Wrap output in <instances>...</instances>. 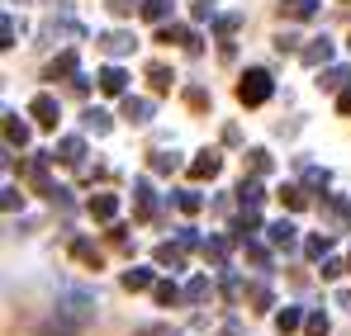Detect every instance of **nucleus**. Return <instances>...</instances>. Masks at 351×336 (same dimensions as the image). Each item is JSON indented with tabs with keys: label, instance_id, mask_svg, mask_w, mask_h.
I'll return each instance as SVG.
<instances>
[{
	"label": "nucleus",
	"instance_id": "32",
	"mask_svg": "<svg viewBox=\"0 0 351 336\" xmlns=\"http://www.w3.org/2000/svg\"><path fill=\"white\" fill-rule=\"evenodd\" d=\"M152 294H157V303H162V308H171V303H180V298H185V289H176L171 280H162Z\"/></svg>",
	"mask_w": 351,
	"mask_h": 336
},
{
	"label": "nucleus",
	"instance_id": "41",
	"mask_svg": "<svg viewBox=\"0 0 351 336\" xmlns=\"http://www.w3.org/2000/svg\"><path fill=\"white\" fill-rule=\"evenodd\" d=\"M0 204H5V214H14V209H24V194H19L14 185H5V199H0Z\"/></svg>",
	"mask_w": 351,
	"mask_h": 336
},
{
	"label": "nucleus",
	"instance_id": "46",
	"mask_svg": "<svg viewBox=\"0 0 351 336\" xmlns=\"http://www.w3.org/2000/svg\"><path fill=\"white\" fill-rule=\"evenodd\" d=\"M342 270H347V266H342V261H337V256H328V261H323V280H337V275H342Z\"/></svg>",
	"mask_w": 351,
	"mask_h": 336
},
{
	"label": "nucleus",
	"instance_id": "27",
	"mask_svg": "<svg viewBox=\"0 0 351 336\" xmlns=\"http://www.w3.org/2000/svg\"><path fill=\"white\" fill-rule=\"evenodd\" d=\"M58 76H76V53H62L48 62V81H58Z\"/></svg>",
	"mask_w": 351,
	"mask_h": 336
},
{
	"label": "nucleus",
	"instance_id": "43",
	"mask_svg": "<svg viewBox=\"0 0 351 336\" xmlns=\"http://www.w3.org/2000/svg\"><path fill=\"white\" fill-rule=\"evenodd\" d=\"M133 336H180L176 327H167V322H152V327H138Z\"/></svg>",
	"mask_w": 351,
	"mask_h": 336
},
{
	"label": "nucleus",
	"instance_id": "51",
	"mask_svg": "<svg viewBox=\"0 0 351 336\" xmlns=\"http://www.w3.org/2000/svg\"><path fill=\"white\" fill-rule=\"evenodd\" d=\"M276 53H299V48H294V38H290V34H280V38H276Z\"/></svg>",
	"mask_w": 351,
	"mask_h": 336
},
{
	"label": "nucleus",
	"instance_id": "14",
	"mask_svg": "<svg viewBox=\"0 0 351 336\" xmlns=\"http://www.w3.org/2000/svg\"><path fill=\"white\" fill-rule=\"evenodd\" d=\"M123 118H128V123H147V118H152V100L123 95Z\"/></svg>",
	"mask_w": 351,
	"mask_h": 336
},
{
	"label": "nucleus",
	"instance_id": "5",
	"mask_svg": "<svg viewBox=\"0 0 351 336\" xmlns=\"http://www.w3.org/2000/svg\"><path fill=\"white\" fill-rule=\"evenodd\" d=\"M323 214H328V223L337 227V232H347V227H351V199L328 194V199H323Z\"/></svg>",
	"mask_w": 351,
	"mask_h": 336
},
{
	"label": "nucleus",
	"instance_id": "50",
	"mask_svg": "<svg viewBox=\"0 0 351 336\" xmlns=\"http://www.w3.org/2000/svg\"><path fill=\"white\" fill-rule=\"evenodd\" d=\"M0 34H5V48H14V19L5 14V24H0Z\"/></svg>",
	"mask_w": 351,
	"mask_h": 336
},
{
	"label": "nucleus",
	"instance_id": "22",
	"mask_svg": "<svg viewBox=\"0 0 351 336\" xmlns=\"http://www.w3.org/2000/svg\"><path fill=\"white\" fill-rule=\"evenodd\" d=\"M328 246H332V232H313V237H304V256H308V261H323Z\"/></svg>",
	"mask_w": 351,
	"mask_h": 336
},
{
	"label": "nucleus",
	"instance_id": "1",
	"mask_svg": "<svg viewBox=\"0 0 351 336\" xmlns=\"http://www.w3.org/2000/svg\"><path fill=\"white\" fill-rule=\"evenodd\" d=\"M95 308H100V298H95V289H81V284H66L58 294V313L66 318H76V322H95Z\"/></svg>",
	"mask_w": 351,
	"mask_h": 336
},
{
	"label": "nucleus",
	"instance_id": "9",
	"mask_svg": "<svg viewBox=\"0 0 351 336\" xmlns=\"http://www.w3.org/2000/svg\"><path fill=\"white\" fill-rule=\"evenodd\" d=\"M95 43H100V48H105L110 57H128L133 48H138V43H133V34H100Z\"/></svg>",
	"mask_w": 351,
	"mask_h": 336
},
{
	"label": "nucleus",
	"instance_id": "3",
	"mask_svg": "<svg viewBox=\"0 0 351 336\" xmlns=\"http://www.w3.org/2000/svg\"><path fill=\"white\" fill-rule=\"evenodd\" d=\"M81 332H86V322H76V318H66V313L53 308V313L38 322V332H34V336H81Z\"/></svg>",
	"mask_w": 351,
	"mask_h": 336
},
{
	"label": "nucleus",
	"instance_id": "26",
	"mask_svg": "<svg viewBox=\"0 0 351 336\" xmlns=\"http://www.w3.org/2000/svg\"><path fill=\"white\" fill-rule=\"evenodd\" d=\"M261 227V214L256 209H242V218L233 223V232H237V242H252V232Z\"/></svg>",
	"mask_w": 351,
	"mask_h": 336
},
{
	"label": "nucleus",
	"instance_id": "30",
	"mask_svg": "<svg viewBox=\"0 0 351 336\" xmlns=\"http://www.w3.org/2000/svg\"><path fill=\"white\" fill-rule=\"evenodd\" d=\"M209 294H214V284L204 280V275H195V280L185 284V298H190V303H204V298H209Z\"/></svg>",
	"mask_w": 351,
	"mask_h": 336
},
{
	"label": "nucleus",
	"instance_id": "19",
	"mask_svg": "<svg viewBox=\"0 0 351 336\" xmlns=\"http://www.w3.org/2000/svg\"><path fill=\"white\" fill-rule=\"evenodd\" d=\"M100 90H105V95H123V90H128V76H123L119 66H105V71H100Z\"/></svg>",
	"mask_w": 351,
	"mask_h": 336
},
{
	"label": "nucleus",
	"instance_id": "48",
	"mask_svg": "<svg viewBox=\"0 0 351 336\" xmlns=\"http://www.w3.org/2000/svg\"><path fill=\"white\" fill-rule=\"evenodd\" d=\"M223 298H242V280H237V275L223 280Z\"/></svg>",
	"mask_w": 351,
	"mask_h": 336
},
{
	"label": "nucleus",
	"instance_id": "12",
	"mask_svg": "<svg viewBox=\"0 0 351 336\" xmlns=\"http://www.w3.org/2000/svg\"><path fill=\"white\" fill-rule=\"evenodd\" d=\"M299 57H304V66H323V62L332 57V38H328V34H323V38H313Z\"/></svg>",
	"mask_w": 351,
	"mask_h": 336
},
{
	"label": "nucleus",
	"instance_id": "24",
	"mask_svg": "<svg viewBox=\"0 0 351 336\" xmlns=\"http://www.w3.org/2000/svg\"><path fill=\"white\" fill-rule=\"evenodd\" d=\"M299 322H304V313L294 308V303H285L280 313H276V332L280 336H290V332H299Z\"/></svg>",
	"mask_w": 351,
	"mask_h": 336
},
{
	"label": "nucleus",
	"instance_id": "28",
	"mask_svg": "<svg viewBox=\"0 0 351 336\" xmlns=\"http://www.w3.org/2000/svg\"><path fill=\"white\" fill-rule=\"evenodd\" d=\"M147 81H152V90H157V95H167V90H171V71H167V66H162V62H157V66H147Z\"/></svg>",
	"mask_w": 351,
	"mask_h": 336
},
{
	"label": "nucleus",
	"instance_id": "53",
	"mask_svg": "<svg viewBox=\"0 0 351 336\" xmlns=\"http://www.w3.org/2000/svg\"><path fill=\"white\" fill-rule=\"evenodd\" d=\"M219 336H242V327H237V322H223V327H219Z\"/></svg>",
	"mask_w": 351,
	"mask_h": 336
},
{
	"label": "nucleus",
	"instance_id": "42",
	"mask_svg": "<svg viewBox=\"0 0 351 336\" xmlns=\"http://www.w3.org/2000/svg\"><path fill=\"white\" fill-rule=\"evenodd\" d=\"M304 180H308L313 190H328V170H318V166H304Z\"/></svg>",
	"mask_w": 351,
	"mask_h": 336
},
{
	"label": "nucleus",
	"instance_id": "4",
	"mask_svg": "<svg viewBox=\"0 0 351 336\" xmlns=\"http://www.w3.org/2000/svg\"><path fill=\"white\" fill-rule=\"evenodd\" d=\"M29 118H34L38 128H58V118H62L58 100H53V95H34V105H29Z\"/></svg>",
	"mask_w": 351,
	"mask_h": 336
},
{
	"label": "nucleus",
	"instance_id": "15",
	"mask_svg": "<svg viewBox=\"0 0 351 336\" xmlns=\"http://www.w3.org/2000/svg\"><path fill=\"white\" fill-rule=\"evenodd\" d=\"M157 266L180 270V266H185V246H180V242H162V246H157Z\"/></svg>",
	"mask_w": 351,
	"mask_h": 336
},
{
	"label": "nucleus",
	"instance_id": "20",
	"mask_svg": "<svg viewBox=\"0 0 351 336\" xmlns=\"http://www.w3.org/2000/svg\"><path fill=\"white\" fill-rule=\"evenodd\" d=\"M133 199H138V218H152V214H157V199H152V185H147V180L133 185Z\"/></svg>",
	"mask_w": 351,
	"mask_h": 336
},
{
	"label": "nucleus",
	"instance_id": "17",
	"mask_svg": "<svg viewBox=\"0 0 351 336\" xmlns=\"http://www.w3.org/2000/svg\"><path fill=\"white\" fill-rule=\"evenodd\" d=\"M347 81H351V66H328V71L318 76V86H323V90H337V95L347 90Z\"/></svg>",
	"mask_w": 351,
	"mask_h": 336
},
{
	"label": "nucleus",
	"instance_id": "2",
	"mask_svg": "<svg viewBox=\"0 0 351 336\" xmlns=\"http://www.w3.org/2000/svg\"><path fill=\"white\" fill-rule=\"evenodd\" d=\"M271 90H276V86H271V71H261V66H252V71L237 81V100H242L247 109H252V105H266Z\"/></svg>",
	"mask_w": 351,
	"mask_h": 336
},
{
	"label": "nucleus",
	"instance_id": "7",
	"mask_svg": "<svg viewBox=\"0 0 351 336\" xmlns=\"http://www.w3.org/2000/svg\"><path fill=\"white\" fill-rule=\"evenodd\" d=\"M162 43H180L185 53H199V34L195 29H180V24H162Z\"/></svg>",
	"mask_w": 351,
	"mask_h": 336
},
{
	"label": "nucleus",
	"instance_id": "47",
	"mask_svg": "<svg viewBox=\"0 0 351 336\" xmlns=\"http://www.w3.org/2000/svg\"><path fill=\"white\" fill-rule=\"evenodd\" d=\"M237 24H242V14H223V19H219V34L228 38V34H237Z\"/></svg>",
	"mask_w": 351,
	"mask_h": 336
},
{
	"label": "nucleus",
	"instance_id": "25",
	"mask_svg": "<svg viewBox=\"0 0 351 336\" xmlns=\"http://www.w3.org/2000/svg\"><path fill=\"white\" fill-rule=\"evenodd\" d=\"M313 10H318V0H280L285 19H313Z\"/></svg>",
	"mask_w": 351,
	"mask_h": 336
},
{
	"label": "nucleus",
	"instance_id": "45",
	"mask_svg": "<svg viewBox=\"0 0 351 336\" xmlns=\"http://www.w3.org/2000/svg\"><path fill=\"white\" fill-rule=\"evenodd\" d=\"M185 100H190V109H209V95H204L199 86H190V90H185Z\"/></svg>",
	"mask_w": 351,
	"mask_h": 336
},
{
	"label": "nucleus",
	"instance_id": "13",
	"mask_svg": "<svg viewBox=\"0 0 351 336\" xmlns=\"http://www.w3.org/2000/svg\"><path fill=\"white\" fill-rule=\"evenodd\" d=\"M53 157H58V161H66V166H81V157H86V142H81V138H62Z\"/></svg>",
	"mask_w": 351,
	"mask_h": 336
},
{
	"label": "nucleus",
	"instance_id": "23",
	"mask_svg": "<svg viewBox=\"0 0 351 336\" xmlns=\"http://www.w3.org/2000/svg\"><path fill=\"white\" fill-rule=\"evenodd\" d=\"M138 10H143L147 24H167V19H171V0H143Z\"/></svg>",
	"mask_w": 351,
	"mask_h": 336
},
{
	"label": "nucleus",
	"instance_id": "21",
	"mask_svg": "<svg viewBox=\"0 0 351 336\" xmlns=\"http://www.w3.org/2000/svg\"><path fill=\"white\" fill-rule=\"evenodd\" d=\"M237 199H242V209H261V199H266L261 180H242V185H237Z\"/></svg>",
	"mask_w": 351,
	"mask_h": 336
},
{
	"label": "nucleus",
	"instance_id": "44",
	"mask_svg": "<svg viewBox=\"0 0 351 336\" xmlns=\"http://www.w3.org/2000/svg\"><path fill=\"white\" fill-rule=\"evenodd\" d=\"M190 14H195V24H204V19H214V5H209V0H195Z\"/></svg>",
	"mask_w": 351,
	"mask_h": 336
},
{
	"label": "nucleus",
	"instance_id": "39",
	"mask_svg": "<svg viewBox=\"0 0 351 336\" xmlns=\"http://www.w3.org/2000/svg\"><path fill=\"white\" fill-rule=\"evenodd\" d=\"M304 332L308 336H328V318H323V313H308V318H304Z\"/></svg>",
	"mask_w": 351,
	"mask_h": 336
},
{
	"label": "nucleus",
	"instance_id": "33",
	"mask_svg": "<svg viewBox=\"0 0 351 336\" xmlns=\"http://www.w3.org/2000/svg\"><path fill=\"white\" fill-rule=\"evenodd\" d=\"M71 251H76V261H86V266L100 270V246L95 242H71Z\"/></svg>",
	"mask_w": 351,
	"mask_h": 336
},
{
	"label": "nucleus",
	"instance_id": "29",
	"mask_svg": "<svg viewBox=\"0 0 351 336\" xmlns=\"http://www.w3.org/2000/svg\"><path fill=\"white\" fill-rule=\"evenodd\" d=\"M86 133L105 138V133H110V114H105V109H86Z\"/></svg>",
	"mask_w": 351,
	"mask_h": 336
},
{
	"label": "nucleus",
	"instance_id": "31",
	"mask_svg": "<svg viewBox=\"0 0 351 336\" xmlns=\"http://www.w3.org/2000/svg\"><path fill=\"white\" fill-rule=\"evenodd\" d=\"M280 199H285V209H294V214H299V209H308V190H299V185H285V190H280Z\"/></svg>",
	"mask_w": 351,
	"mask_h": 336
},
{
	"label": "nucleus",
	"instance_id": "38",
	"mask_svg": "<svg viewBox=\"0 0 351 336\" xmlns=\"http://www.w3.org/2000/svg\"><path fill=\"white\" fill-rule=\"evenodd\" d=\"M247 166L256 170V175H266V170H271V157H266L261 147H252V152H247Z\"/></svg>",
	"mask_w": 351,
	"mask_h": 336
},
{
	"label": "nucleus",
	"instance_id": "36",
	"mask_svg": "<svg viewBox=\"0 0 351 336\" xmlns=\"http://www.w3.org/2000/svg\"><path fill=\"white\" fill-rule=\"evenodd\" d=\"M152 170H157V175H171V170H180V157H176V152H157V157H152Z\"/></svg>",
	"mask_w": 351,
	"mask_h": 336
},
{
	"label": "nucleus",
	"instance_id": "6",
	"mask_svg": "<svg viewBox=\"0 0 351 336\" xmlns=\"http://www.w3.org/2000/svg\"><path fill=\"white\" fill-rule=\"evenodd\" d=\"M266 232H271V246H276V251H294V246H299V227H294L290 218H280V223H271Z\"/></svg>",
	"mask_w": 351,
	"mask_h": 336
},
{
	"label": "nucleus",
	"instance_id": "40",
	"mask_svg": "<svg viewBox=\"0 0 351 336\" xmlns=\"http://www.w3.org/2000/svg\"><path fill=\"white\" fill-rule=\"evenodd\" d=\"M176 242H180V246H185V251H195V246H204V242H199V232H195V227H176Z\"/></svg>",
	"mask_w": 351,
	"mask_h": 336
},
{
	"label": "nucleus",
	"instance_id": "8",
	"mask_svg": "<svg viewBox=\"0 0 351 336\" xmlns=\"http://www.w3.org/2000/svg\"><path fill=\"white\" fill-rule=\"evenodd\" d=\"M219 166H223V157H219V152H199V157L190 161V175H195V180H214Z\"/></svg>",
	"mask_w": 351,
	"mask_h": 336
},
{
	"label": "nucleus",
	"instance_id": "11",
	"mask_svg": "<svg viewBox=\"0 0 351 336\" xmlns=\"http://www.w3.org/2000/svg\"><path fill=\"white\" fill-rule=\"evenodd\" d=\"M199 251H204V261H209V266L228 270V237H209V242H204Z\"/></svg>",
	"mask_w": 351,
	"mask_h": 336
},
{
	"label": "nucleus",
	"instance_id": "37",
	"mask_svg": "<svg viewBox=\"0 0 351 336\" xmlns=\"http://www.w3.org/2000/svg\"><path fill=\"white\" fill-rule=\"evenodd\" d=\"M242 246H247V261H252L256 270H266V266H271V251H266V246H256V242H242Z\"/></svg>",
	"mask_w": 351,
	"mask_h": 336
},
{
	"label": "nucleus",
	"instance_id": "52",
	"mask_svg": "<svg viewBox=\"0 0 351 336\" xmlns=\"http://www.w3.org/2000/svg\"><path fill=\"white\" fill-rule=\"evenodd\" d=\"M337 109H342V114H351V90H342V95H337Z\"/></svg>",
	"mask_w": 351,
	"mask_h": 336
},
{
	"label": "nucleus",
	"instance_id": "10",
	"mask_svg": "<svg viewBox=\"0 0 351 336\" xmlns=\"http://www.w3.org/2000/svg\"><path fill=\"white\" fill-rule=\"evenodd\" d=\"M5 142L10 147H29V123L19 114H5Z\"/></svg>",
	"mask_w": 351,
	"mask_h": 336
},
{
	"label": "nucleus",
	"instance_id": "18",
	"mask_svg": "<svg viewBox=\"0 0 351 336\" xmlns=\"http://www.w3.org/2000/svg\"><path fill=\"white\" fill-rule=\"evenodd\" d=\"M114 214H119V199H114V194H95V199H90V218H95V223H110Z\"/></svg>",
	"mask_w": 351,
	"mask_h": 336
},
{
	"label": "nucleus",
	"instance_id": "49",
	"mask_svg": "<svg viewBox=\"0 0 351 336\" xmlns=\"http://www.w3.org/2000/svg\"><path fill=\"white\" fill-rule=\"evenodd\" d=\"M110 14H119V19L133 14V0H110Z\"/></svg>",
	"mask_w": 351,
	"mask_h": 336
},
{
	"label": "nucleus",
	"instance_id": "16",
	"mask_svg": "<svg viewBox=\"0 0 351 336\" xmlns=\"http://www.w3.org/2000/svg\"><path fill=\"white\" fill-rule=\"evenodd\" d=\"M123 289L128 294H143V289H157V280H152V270L133 266V270H123Z\"/></svg>",
	"mask_w": 351,
	"mask_h": 336
},
{
	"label": "nucleus",
	"instance_id": "34",
	"mask_svg": "<svg viewBox=\"0 0 351 336\" xmlns=\"http://www.w3.org/2000/svg\"><path fill=\"white\" fill-rule=\"evenodd\" d=\"M247 298H252V313H266V308H271V303H276V298H271V289H266V284H252V289H247Z\"/></svg>",
	"mask_w": 351,
	"mask_h": 336
},
{
	"label": "nucleus",
	"instance_id": "35",
	"mask_svg": "<svg viewBox=\"0 0 351 336\" xmlns=\"http://www.w3.org/2000/svg\"><path fill=\"white\" fill-rule=\"evenodd\" d=\"M176 209H180V214H199V209H204V199H199L195 190H180V194H176Z\"/></svg>",
	"mask_w": 351,
	"mask_h": 336
}]
</instances>
